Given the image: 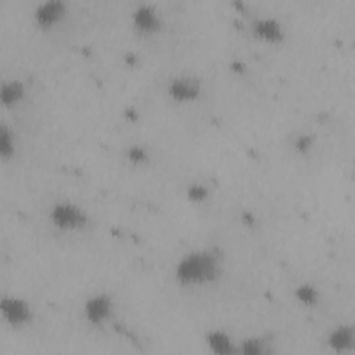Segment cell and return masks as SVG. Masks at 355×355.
<instances>
[{"mask_svg":"<svg viewBox=\"0 0 355 355\" xmlns=\"http://www.w3.org/2000/svg\"><path fill=\"white\" fill-rule=\"evenodd\" d=\"M223 254L218 247L196 248L179 258L175 265V279L180 286H204L214 283L222 275Z\"/></svg>","mask_w":355,"mask_h":355,"instance_id":"6da1fadb","label":"cell"},{"mask_svg":"<svg viewBox=\"0 0 355 355\" xmlns=\"http://www.w3.org/2000/svg\"><path fill=\"white\" fill-rule=\"evenodd\" d=\"M49 219L54 227L62 232H78L87 226L89 214L73 201H57L49 211Z\"/></svg>","mask_w":355,"mask_h":355,"instance_id":"7a4b0ae2","label":"cell"},{"mask_svg":"<svg viewBox=\"0 0 355 355\" xmlns=\"http://www.w3.org/2000/svg\"><path fill=\"white\" fill-rule=\"evenodd\" d=\"M202 92L201 80L189 73H180L173 76L166 85V93L169 98L178 104L194 103L200 98Z\"/></svg>","mask_w":355,"mask_h":355,"instance_id":"3957f363","label":"cell"},{"mask_svg":"<svg viewBox=\"0 0 355 355\" xmlns=\"http://www.w3.org/2000/svg\"><path fill=\"white\" fill-rule=\"evenodd\" d=\"M114 300L110 294L96 293L86 298L82 312L85 320L89 324L94 327H101L111 319L114 313Z\"/></svg>","mask_w":355,"mask_h":355,"instance_id":"277c9868","label":"cell"},{"mask_svg":"<svg viewBox=\"0 0 355 355\" xmlns=\"http://www.w3.org/2000/svg\"><path fill=\"white\" fill-rule=\"evenodd\" d=\"M0 311L4 322L11 327H24L33 319L31 304L15 295H6L0 301Z\"/></svg>","mask_w":355,"mask_h":355,"instance_id":"5b68a950","label":"cell"},{"mask_svg":"<svg viewBox=\"0 0 355 355\" xmlns=\"http://www.w3.org/2000/svg\"><path fill=\"white\" fill-rule=\"evenodd\" d=\"M132 22L135 29L141 35H154L159 32L162 26L159 11L148 3H141L133 10Z\"/></svg>","mask_w":355,"mask_h":355,"instance_id":"8992f818","label":"cell"},{"mask_svg":"<svg viewBox=\"0 0 355 355\" xmlns=\"http://www.w3.org/2000/svg\"><path fill=\"white\" fill-rule=\"evenodd\" d=\"M67 14V3L62 0H44L33 10V19L42 29H49L58 24Z\"/></svg>","mask_w":355,"mask_h":355,"instance_id":"52a82bcc","label":"cell"},{"mask_svg":"<svg viewBox=\"0 0 355 355\" xmlns=\"http://www.w3.org/2000/svg\"><path fill=\"white\" fill-rule=\"evenodd\" d=\"M251 32L257 39L270 44L282 43L286 36L280 21L272 17H261L254 19L251 22Z\"/></svg>","mask_w":355,"mask_h":355,"instance_id":"ba28073f","label":"cell"},{"mask_svg":"<svg viewBox=\"0 0 355 355\" xmlns=\"http://www.w3.org/2000/svg\"><path fill=\"white\" fill-rule=\"evenodd\" d=\"M327 347L337 354H347L355 345V329L352 324L341 323L331 329L327 334Z\"/></svg>","mask_w":355,"mask_h":355,"instance_id":"9c48e42d","label":"cell"},{"mask_svg":"<svg viewBox=\"0 0 355 355\" xmlns=\"http://www.w3.org/2000/svg\"><path fill=\"white\" fill-rule=\"evenodd\" d=\"M205 343L211 352L216 355H233L237 354V344L229 333L220 329H212L205 334Z\"/></svg>","mask_w":355,"mask_h":355,"instance_id":"30bf717a","label":"cell"},{"mask_svg":"<svg viewBox=\"0 0 355 355\" xmlns=\"http://www.w3.org/2000/svg\"><path fill=\"white\" fill-rule=\"evenodd\" d=\"M26 94V86L19 79H10L1 85V104L4 107H14L18 103H21L25 98Z\"/></svg>","mask_w":355,"mask_h":355,"instance_id":"8fae6325","label":"cell"},{"mask_svg":"<svg viewBox=\"0 0 355 355\" xmlns=\"http://www.w3.org/2000/svg\"><path fill=\"white\" fill-rule=\"evenodd\" d=\"M269 340L261 336H251L237 344V354L241 355H266L270 354Z\"/></svg>","mask_w":355,"mask_h":355,"instance_id":"7c38bea8","label":"cell"},{"mask_svg":"<svg viewBox=\"0 0 355 355\" xmlns=\"http://www.w3.org/2000/svg\"><path fill=\"white\" fill-rule=\"evenodd\" d=\"M295 300L304 306H315L319 302V290L311 283H301L294 288Z\"/></svg>","mask_w":355,"mask_h":355,"instance_id":"4fadbf2b","label":"cell"},{"mask_svg":"<svg viewBox=\"0 0 355 355\" xmlns=\"http://www.w3.org/2000/svg\"><path fill=\"white\" fill-rule=\"evenodd\" d=\"M15 154V137L12 130L6 125H0V155L1 158L10 159Z\"/></svg>","mask_w":355,"mask_h":355,"instance_id":"5bb4252c","label":"cell"},{"mask_svg":"<svg viewBox=\"0 0 355 355\" xmlns=\"http://www.w3.org/2000/svg\"><path fill=\"white\" fill-rule=\"evenodd\" d=\"M186 196L187 198L191 201V202H204L207 201V198L209 197V189L208 186H205L204 183H200V182H196V183H191L190 186H187L186 189Z\"/></svg>","mask_w":355,"mask_h":355,"instance_id":"9a60e30c","label":"cell"},{"mask_svg":"<svg viewBox=\"0 0 355 355\" xmlns=\"http://www.w3.org/2000/svg\"><path fill=\"white\" fill-rule=\"evenodd\" d=\"M315 143V137L312 135H298L294 137V140L291 141V146L294 148L295 153L298 154H306Z\"/></svg>","mask_w":355,"mask_h":355,"instance_id":"2e32d148","label":"cell"},{"mask_svg":"<svg viewBox=\"0 0 355 355\" xmlns=\"http://www.w3.org/2000/svg\"><path fill=\"white\" fill-rule=\"evenodd\" d=\"M126 158L130 162H133L136 165H140V164H146L148 161L150 155H148V153H147V150L144 147H141V146H130L128 148V151H126Z\"/></svg>","mask_w":355,"mask_h":355,"instance_id":"e0dca14e","label":"cell"}]
</instances>
